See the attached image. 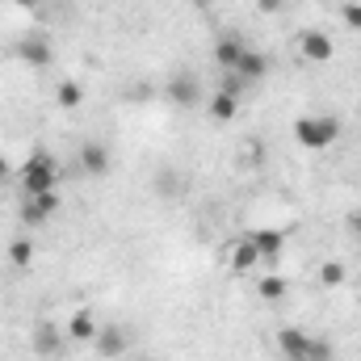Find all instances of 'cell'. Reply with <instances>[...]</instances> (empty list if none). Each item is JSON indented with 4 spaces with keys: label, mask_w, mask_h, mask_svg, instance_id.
<instances>
[{
    "label": "cell",
    "mask_w": 361,
    "mask_h": 361,
    "mask_svg": "<svg viewBox=\"0 0 361 361\" xmlns=\"http://www.w3.org/2000/svg\"><path fill=\"white\" fill-rule=\"evenodd\" d=\"M294 139H298V147L324 152V147H332L341 139V122L332 114H307V118L294 122Z\"/></svg>",
    "instance_id": "cell-1"
},
{
    "label": "cell",
    "mask_w": 361,
    "mask_h": 361,
    "mask_svg": "<svg viewBox=\"0 0 361 361\" xmlns=\"http://www.w3.org/2000/svg\"><path fill=\"white\" fill-rule=\"evenodd\" d=\"M277 345H281V353L290 361H328L332 357V349H328L324 341L307 336L302 328H281V332H277Z\"/></svg>",
    "instance_id": "cell-2"
},
{
    "label": "cell",
    "mask_w": 361,
    "mask_h": 361,
    "mask_svg": "<svg viewBox=\"0 0 361 361\" xmlns=\"http://www.w3.org/2000/svg\"><path fill=\"white\" fill-rule=\"evenodd\" d=\"M21 189L25 193H55V160L42 156V152H34L30 164L21 169Z\"/></svg>",
    "instance_id": "cell-3"
},
{
    "label": "cell",
    "mask_w": 361,
    "mask_h": 361,
    "mask_svg": "<svg viewBox=\"0 0 361 361\" xmlns=\"http://www.w3.org/2000/svg\"><path fill=\"white\" fill-rule=\"evenodd\" d=\"M265 72H269V59H265L257 47H248V51L240 55V63H235L227 76H235V80H248V85H252V80H265Z\"/></svg>",
    "instance_id": "cell-4"
},
{
    "label": "cell",
    "mask_w": 361,
    "mask_h": 361,
    "mask_svg": "<svg viewBox=\"0 0 361 361\" xmlns=\"http://www.w3.org/2000/svg\"><path fill=\"white\" fill-rule=\"evenodd\" d=\"M59 210V197L55 193H25V206H21V219L25 223H42Z\"/></svg>",
    "instance_id": "cell-5"
},
{
    "label": "cell",
    "mask_w": 361,
    "mask_h": 361,
    "mask_svg": "<svg viewBox=\"0 0 361 361\" xmlns=\"http://www.w3.org/2000/svg\"><path fill=\"white\" fill-rule=\"evenodd\" d=\"M248 51V42L244 38H235V34H223L219 42H214V63L223 68V72H231L235 63H240V55Z\"/></svg>",
    "instance_id": "cell-6"
},
{
    "label": "cell",
    "mask_w": 361,
    "mask_h": 361,
    "mask_svg": "<svg viewBox=\"0 0 361 361\" xmlns=\"http://www.w3.org/2000/svg\"><path fill=\"white\" fill-rule=\"evenodd\" d=\"M298 42H302V55H307V59H315V63L332 59V38H328V34H315V30H307Z\"/></svg>",
    "instance_id": "cell-7"
},
{
    "label": "cell",
    "mask_w": 361,
    "mask_h": 361,
    "mask_svg": "<svg viewBox=\"0 0 361 361\" xmlns=\"http://www.w3.org/2000/svg\"><path fill=\"white\" fill-rule=\"evenodd\" d=\"M92 341H97V353H101V357H118V353L126 349V332H122V328H101Z\"/></svg>",
    "instance_id": "cell-8"
},
{
    "label": "cell",
    "mask_w": 361,
    "mask_h": 361,
    "mask_svg": "<svg viewBox=\"0 0 361 361\" xmlns=\"http://www.w3.org/2000/svg\"><path fill=\"white\" fill-rule=\"evenodd\" d=\"M80 164L97 177V173H105V169H109V152H105L101 143H85V147H80Z\"/></svg>",
    "instance_id": "cell-9"
},
{
    "label": "cell",
    "mask_w": 361,
    "mask_h": 361,
    "mask_svg": "<svg viewBox=\"0 0 361 361\" xmlns=\"http://www.w3.org/2000/svg\"><path fill=\"white\" fill-rule=\"evenodd\" d=\"M248 240L257 244V252H261V257H277V252H281V244H286V240H281V231H252Z\"/></svg>",
    "instance_id": "cell-10"
},
{
    "label": "cell",
    "mask_w": 361,
    "mask_h": 361,
    "mask_svg": "<svg viewBox=\"0 0 361 361\" xmlns=\"http://www.w3.org/2000/svg\"><path fill=\"white\" fill-rule=\"evenodd\" d=\"M257 261H261V252H257V244H252V240H244V244H235V252H231V269H252V265H257Z\"/></svg>",
    "instance_id": "cell-11"
},
{
    "label": "cell",
    "mask_w": 361,
    "mask_h": 361,
    "mask_svg": "<svg viewBox=\"0 0 361 361\" xmlns=\"http://www.w3.org/2000/svg\"><path fill=\"white\" fill-rule=\"evenodd\" d=\"M68 332H72L76 341H92V336H97V324H92L89 311H76V315H72V324H68Z\"/></svg>",
    "instance_id": "cell-12"
},
{
    "label": "cell",
    "mask_w": 361,
    "mask_h": 361,
    "mask_svg": "<svg viewBox=\"0 0 361 361\" xmlns=\"http://www.w3.org/2000/svg\"><path fill=\"white\" fill-rule=\"evenodd\" d=\"M210 114L219 118V122H227V118H235V92H214V101H210Z\"/></svg>",
    "instance_id": "cell-13"
},
{
    "label": "cell",
    "mask_w": 361,
    "mask_h": 361,
    "mask_svg": "<svg viewBox=\"0 0 361 361\" xmlns=\"http://www.w3.org/2000/svg\"><path fill=\"white\" fill-rule=\"evenodd\" d=\"M34 349L38 353H59V332L55 328H38L34 332Z\"/></svg>",
    "instance_id": "cell-14"
},
{
    "label": "cell",
    "mask_w": 361,
    "mask_h": 361,
    "mask_svg": "<svg viewBox=\"0 0 361 361\" xmlns=\"http://www.w3.org/2000/svg\"><path fill=\"white\" fill-rule=\"evenodd\" d=\"M21 59H30V63H51V51H47L38 38H30V42H21Z\"/></svg>",
    "instance_id": "cell-15"
},
{
    "label": "cell",
    "mask_w": 361,
    "mask_h": 361,
    "mask_svg": "<svg viewBox=\"0 0 361 361\" xmlns=\"http://www.w3.org/2000/svg\"><path fill=\"white\" fill-rule=\"evenodd\" d=\"M169 92H173V101H180V105H193V97H197V89H193V80H189V76H180Z\"/></svg>",
    "instance_id": "cell-16"
},
{
    "label": "cell",
    "mask_w": 361,
    "mask_h": 361,
    "mask_svg": "<svg viewBox=\"0 0 361 361\" xmlns=\"http://www.w3.org/2000/svg\"><path fill=\"white\" fill-rule=\"evenodd\" d=\"M30 257H34V252H30V244H25V240H17V244L8 248V261H13V265H30Z\"/></svg>",
    "instance_id": "cell-17"
},
{
    "label": "cell",
    "mask_w": 361,
    "mask_h": 361,
    "mask_svg": "<svg viewBox=\"0 0 361 361\" xmlns=\"http://www.w3.org/2000/svg\"><path fill=\"white\" fill-rule=\"evenodd\" d=\"M319 277H324V286H341V281H345V269H341L336 261H328V265H324V273H319Z\"/></svg>",
    "instance_id": "cell-18"
},
{
    "label": "cell",
    "mask_w": 361,
    "mask_h": 361,
    "mask_svg": "<svg viewBox=\"0 0 361 361\" xmlns=\"http://www.w3.org/2000/svg\"><path fill=\"white\" fill-rule=\"evenodd\" d=\"M261 294H265V298H281V294H286V281H281V277H265V281H261Z\"/></svg>",
    "instance_id": "cell-19"
},
{
    "label": "cell",
    "mask_w": 361,
    "mask_h": 361,
    "mask_svg": "<svg viewBox=\"0 0 361 361\" xmlns=\"http://www.w3.org/2000/svg\"><path fill=\"white\" fill-rule=\"evenodd\" d=\"M59 101H63V105H80V89H76L72 80H63V85H59Z\"/></svg>",
    "instance_id": "cell-20"
},
{
    "label": "cell",
    "mask_w": 361,
    "mask_h": 361,
    "mask_svg": "<svg viewBox=\"0 0 361 361\" xmlns=\"http://www.w3.org/2000/svg\"><path fill=\"white\" fill-rule=\"evenodd\" d=\"M345 21H349V25H357V30H361V4H345Z\"/></svg>",
    "instance_id": "cell-21"
},
{
    "label": "cell",
    "mask_w": 361,
    "mask_h": 361,
    "mask_svg": "<svg viewBox=\"0 0 361 361\" xmlns=\"http://www.w3.org/2000/svg\"><path fill=\"white\" fill-rule=\"evenodd\" d=\"M349 231H353V235H361V210H353V214H349Z\"/></svg>",
    "instance_id": "cell-22"
},
{
    "label": "cell",
    "mask_w": 361,
    "mask_h": 361,
    "mask_svg": "<svg viewBox=\"0 0 361 361\" xmlns=\"http://www.w3.org/2000/svg\"><path fill=\"white\" fill-rule=\"evenodd\" d=\"M4 173H8V169H4V160H0V177H4Z\"/></svg>",
    "instance_id": "cell-23"
}]
</instances>
